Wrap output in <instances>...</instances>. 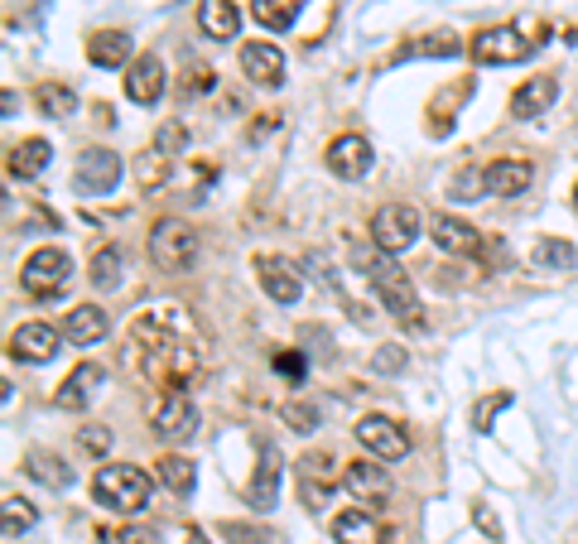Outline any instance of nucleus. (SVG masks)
Here are the masks:
<instances>
[{
  "label": "nucleus",
  "instance_id": "nucleus-7",
  "mask_svg": "<svg viewBox=\"0 0 578 544\" xmlns=\"http://www.w3.org/2000/svg\"><path fill=\"white\" fill-rule=\"evenodd\" d=\"M419 241V213L410 203H386L372 217V246H381L386 255H400Z\"/></svg>",
  "mask_w": 578,
  "mask_h": 544
},
{
  "label": "nucleus",
  "instance_id": "nucleus-13",
  "mask_svg": "<svg viewBox=\"0 0 578 544\" xmlns=\"http://www.w3.org/2000/svg\"><path fill=\"white\" fill-rule=\"evenodd\" d=\"M328 174H338L342 184H357V179H366L372 174V160H376V150H372V140L366 136H338L328 146Z\"/></svg>",
  "mask_w": 578,
  "mask_h": 544
},
{
  "label": "nucleus",
  "instance_id": "nucleus-25",
  "mask_svg": "<svg viewBox=\"0 0 578 544\" xmlns=\"http://www.w3.org/2000/svg\"><path fill=\"white\" fill-rule=\"evenodd\" d=\"M154 482H160L169 496H193V486H198V468H193L188 458H179V453H164V458L154 463Z\"/></svg>",
  "mask_w": 578,
  "mask_h": 544
},
{
  "label": "nucleus",
  "instance_id": "nucleus-10",
  "mask_svg": "<svg viewBox=\"0 0 578 544\" xmlns=\"http://www.w3.org/2000/svg\"><path fill=\"white\" fill-rule=\"evenodd\" d=\"M150 429L160 443H184L198 434V405L188 395H164L150 415Z\"/></svg>",
  "mask_w": 578,
  "mask_h": 544
},
{
  "label": "nucleus",
  "instance_id": "nucleus-4",
  "mask_svg": "<svg viewBox=\"0 0 578 544\" xmlns=\"http://www.w3.org/2000/svg\"><path fill=\"white\" fill-rule=\"evenodd\" d=\"M150 261L160 265L164 275L193 270V261H198V231L188 227L184 217H160L150 227Z\"/></svg>",
  "mask_w": 578,
  "mask_h": 544
},
{
  "label": "nucleus",
  "instance_id": "nucleus-27",
  "mask_svg": "<svg viewBox=\"0 0 578 544\" xmlns=\"http://www.w3.org/2000/svg\"><path fill=\"white\" fill-rule=\"evenodd\" d=\"M530 265L544 275H564V270H574L578 265V251L569 246V241H560V237H540L536 246H530Z\"/></svg>",
  "mask_w": 578,
  "mask_h": 544
},
{
  "label": "nucleus",
  "instance_id": "nucleus-3",
  "mask_svg": "<svg viewBox=\"0 0 578 544\" xmlns=\"http://www.w3.org/2000/svg\"><path fill=\"white\" fill-rule=\"evenodd\" d=\"M154 496V477L140 472L136 463H111L92 477V502H102L116 516H140Z\"/></svg>",
  "mask_w": 578,
  "mask_h": 544
},
{
  "label": "nucleus",
  "instance_id": "nucleus-40",
  "mask_svg": "<svg viewBox=\"0 0 578 544\" xmlns=\"http://www.w3.org/2000/svg\"><path fill=\"white\" fill-rule=\"evenodd\" d=\"M154 146H160L164 154H179L188 146V130L179 126V121H164V126L154 130Z\"/></svg>",
  "mask_w": 578,
  "mask_h": 544
},
{
  "label": "nucleus",
  "instance_id": "nucleus-35",
  "mask_svg": "<svg viewBox=\"0 0 578 544\" xmlns=\"http://www.w3.org/2000/svg\"><path fill=\"white\" fill-rule=\"evenodd\" d=\"M0 526H5V540L29 535V530L39 526V510L29 506L25 496H5V502H0Z\"/></svg>",
  "mask_w": 578,
  "mask_h": 544
},
{
  "label": "nucleus",
  "instance_id": "nucleus-46",
  "mask_svg": "<svg viewBox=\"0 0 578 544\" xmlns=\"http://www.w3.org/2000/svg\"><path fill=\"white\" fill-rule=\"evenodd\" d=\"M280 362V371H289V376H299V357H275Z\"/></svg>",
  "mask_w": 578,
  "mask_h": 544
},
{
  "label": "nucleus",
  "instance_id": "nucleus-47",
  "mask_svg": "<svg viewBox=\"0 0 578 544\" xmlns=\"http://www.w3.org/2000/svg\"><path fill=\"white\" fill-rule=\"evenodd\" d=\"M188 544H213V540H208L203 530H188Z\"/></svg>",
  "mask_w": 578,
  "mask_h": 544
},
{
  "label": "nucleus",
  "instance_id": "nucleus-18",
  "mask_svg": "<svg viewBox=\"0 0 578 544\" xmlns=\"http://www.w3.org/2000/svg\"><path fill=\"white\" fill-rule=\"evenodd\" d=\"M164 83H169V77H164V59H160V53H140L136 68L126 73V97L136 106H154L164 97Z\"/></svg>",
  "mask_w": 578,
  "mask_h": 544
},
{
  "label": "nucleus",
  "instance_id": "nucleus-12",
  "mask_svg": "<svg viewBox=\"0 0 578 544\" xmlns=\"http://www.w3.org/2000/svg\"><path fill=\"white\" fill-rule=\"evenodd\" d=\"M255 275H261V290L275 299V304H299L304 299V275L299 265H289L285 255H255Z\"/></svg>",
  "mask_w": 578,
  "mask_h": 544
},
{
  "label": "nucleus",
  "instance_id": "nucleus-21",
  "mask_svg": "<svg viewBox=\"0 0 578 544\" xmlns=\"http://www.w3.org/2000/svg\"><path fill=\"white\" fill-rule=\"evenodd\" d=\"M332 540L338 544H386V530L376 516H366L362 506H352V510H338V516H332Z\"/></svg>",
  "mask_w": 578,
  "mask_h": 544
},
{
  "label": "nucleus",
  "instance_id": "nucleus-8",
  "mask_svg": "<svg viewBox=\"0 0 578 544\" xmlns=\"http://www.w3.org/2000/svg\"><path fill=\"white\" fill-rule=\"evenodd\" d=\"M121 174H126V164H121L116 150H87L83 160H77L73 184H77V193H87V198H106V193H116Z\"/></svg>",
  "mask_w": 578,
  "mask_h": 544
},
{
  "label": "nucleus",
  "instance_id": "nucleus-6",
  "mask_svg": "<svg viewBox=\"0 0 578 544\" xmlns=\"http://www.w3.org/2000/svg\"><path fill=\"white\" fill-rule=\"evenodd\" d=\"M468 53L482 68H511V63H526L530 53H536V43L520 35L516 25H492V29H477Z\"/></svg>",
  "mask_w": 578,
  "mask_h": 544
},
{
  "label": "nucleus",
  "instance_id": "nucleus-30",
  "mask_svg": "<svg viewBox=\"0 0 578 544\" xmlns=\"http://www.w3.org/2000/svg\"><path fill=\"white\" fill-rule=\"evenodd\" d=\"M25 472L35 477V482H43V486H49V492H63V486H73L68 463H63V458H53V453H43V448L25 453Z\"/></svg>",
  "mask_w": 578,
  "mask_h": 544
},
{
  "label": "nucleus",
  "instance_id": "nucleus-19",
  "mask_svg": "<svg viewBox=\"0 0 578 544\" xmlns=\"http://www.w3.org/2000/svg\"><path fill=\"white\" fill-rule=\"evenodd\" d=\"M111 332V318H106V308H97V304H77L68 308V318H63V338L73 342V347H97Z\"/></svg>",
  "mask_w": 578,
  "mask_h": 544
},
{
  "label": "nucleus",
  "instance_id": "nucleus-34",
  "mask_svg": "<svg viewBox=\"0 0 578 544\" xmlns=\"http://www.w3.org/2000/svg\"><path fill=\"white\" fill-rule=\"evenodd\" d=\"M463 53V43L443 29V35H429V39H415V43H405V49L395 53V63H405V59H458Z\"/></svg>",
  "mask_w": 578,
  "mask_h": 544
},
{
  "label": "nucleus",
  "instance_id": "nucleus-32",
  "mask_svg": "<svg viewBox=\"0 0 578 544\" xmlns=\"http://www.w3.org/2000/svg\"><path fill=\"white\" fill-rule=\"evenodd\" d=\"M309 0H251V15L261 20L265 29H289L299 15H304Z\"/></svg>",
  "mask_w": 578,
  "mask_h": 544
},
{
  "label": "nucleus",
  "instance_id": "nucleus-20",
  "mask_svg": "<svg viewBox=\"0 0 578 544\" xmlns=\"http://www.w3.org/2000/svg\"><path fill=\"white\" fill-rule=\"evenodd\" d=\"M241 73L261 87H280L285 83V53L275 43H241Z\"/></svg>",
  "mask_w": 578,
  "mask_h": 544
},
{
  "label": "nucleus",
  "instance_id": "nucleus-28",
  "mask_svg": "<svg viewBox=\"0 0 578 544\" xmlns=\"http://www.w3.org/2000/svg\"><path fill=\"white\" fill-rule=\"evenodd\" d=\"M174 179V154H164L160 146L140 150L136 154V184L144 188V193H154V188H164Z\"/></svg>",
  "mask_w": 578,
  "mask_h": 544
},
{
  "label": "nucleus",
  "instance_id": "nucleus-23",
  "mask_svg": "<svg viewBox=\"0 0 578 544\" xmlns=\"http://www.w3.org/2000/svg\"><path fill=\"white\" fill-rule=\"evenodd\" d=\"M130 35L126 29H97L92 39H87V59L97 63V68H126L130 63Z\"/></svg>",
  "mask_w": 578,
  "mask_h": 544
},
{
  "label": "nucleus",
  "instance_id": "nucleus-44",
  "mask_svg": "<svg viewBox=\"0 0 578 544\" xmlns=\"http://www.w3.org/2000/svg\"><path fill=\"white\" fill-rule=\"evenodd\" d=\"M116 544H160V535L150 526H126V530H116Z\"/></svg>",
  "mask_w": 578,
  "mask_h": 544
},
{
  "label": "nucleus",
  "instance_id": "nucleus-5",
  "mask_svg": "<svg viewBox=\"0 0 578 544\" xmlns=\"http://www.w3.org/2000/svg\"><path fill=\"white\" fill-rule=\"evenodd\" d=\"M73 280V255L63 246H39L25 255V265H20V284H25V294L35 299H53L63 294Z\"/></svg>",
  "mask_w": 578,
  "mask_h": 544
},
{
  "label": "nucleus",
  "instance_id": "nucleus-36",
  "mask_svg": "<svg viewBox=\"0 0 578 544\" xmlns=\"http://www.w3.org/2000/svg\"><path fill=\"white\" fill-rule=\"evenodd\" d=\"M222 540H237V544H275V530H261V526H241V520H222L217 526Z\"/></svg>",
  "mask_w": 578,
  "mask_h": 544
},
{
  "label": "nucleus",
  "instance_id": "nucleus-1",
  "mask_svg": "<svg viewBox=\"0 0 578 544\" xmlns=\"http://www.w3.org/2000/svg\"><path fill=\"white\" fill-rule=\"evenodd\" d=\"M130 347L140 352V366L164 395H184L188 376L198 371L203 352L198 338H188L179 324V308H150L130 324Z\"/></svg>",
  "mask_w": 578,
  "mask_h": 544
},
{
  "label": "nucleus",
  "instance_id": "nucleus-38",
  "mask_svg": "<svg viewBox=\"0 0 578 544\" xmlns=\"http://www.w3.org/2000/svg\"><path fill=\"white\" fill-rule=\"evenodd\" d=\"M506 405H511V391H497L492 400H487V405H482V400H477V409H473V425H477V429H482V434H487V429H492V419L502 415Z\"/></svg>",
  "mask_w": 578,
  "mask_h": 544
},
{
  "label": "nucleus",
  "instance_id": "nucleus-45",
  "mask_svg": "<svg viewBox=\"0 0 578 544\" xmlns=\"http://www.w3.org/2000/svg\"><path fill=\"white\" fill-rule=\"evenodd\" d=\"M304 502L314 510H324V502H332V486H318V482H309V477H304Z\"/></svg>",
  "mask_w": 578,
  "mask_h": 544
},
{
  "label": "nucleus",
  "instance_id": "nucleus-41",
  "mask_svg": "<svg viewBox=\"0 0 578 544\" xmlns=\"http://www.w3.org/2000/svg\"><path fill=\"white\" fill-rule=\"evenodd\" d=\"M77 443H83V453L102 458V453L111 448V429H102V425H87V429H77Z\"/></svg>",
  "mask_w": 578,
  "mask_h": 544
},
{
  "label": "nucleus",
  "instance_id": "nucleus-16",
  "mask_svg": "<svg viewBox=\"0 0 578 544\" xmlns=\"http://www.w3.org/2000/svg\"><path fill=\"white\" fill-rule=\"evenodd\" d=\"M59 342H68L59 328L20 324L15 332H10V357H15V362H49V357H59Z\"/></svg>",
  "mask_w": 578,
  "mask_h": 544
},
{
  "label": "nucleus",
  "instance_id": "nucleus-37",
  "mask_svg": "<svg viewBox=\"0 0 578 544\" xmlns=\"http://www.w3.org/2000/svg\"><path fill=\"white\" fill-rule=\"evenodd\" d=\"M285 425L294 429V434H314V429H318V409L304 405V400H289V405H285Z\"/></svg>",
  "mask_w": 578,
  "mask_h": 544
},
{
  "label": "nucleus",
  "instance_id": "nucleus-42",
  "mask_svg": "<svg viewBox=\"0 0 578 544\" xmlns=\"http://www.w3.org/2000/svg\"><path fill=\"white\" fill-rule=\"evenodd\" d=\"M473 520H477V530H487V535H492V544H502V526H497L492 506H482V502H477V506H473Z\"/></svg>",
  "mask_w": 578,
  "mask_h": 544
},
{
  "label": "nucleus",
  "instance_id": "nucleus-2",
  "mask_svg": "<svg viewBox=\"0 0 578 544\" xmlns=\"http://www.w3.org/2000/svg\"><path fill=\"white\" fill-rule=\"evenodd\" d=\"M352 265H357V275L376 290V299L386 304V314H391L395 324L425 328V304H419L410 275L395 265V255H386L381 246H362V241H352Z\"/></svg>",
  "mask_w": 578,
  "mask_h": 544
},
{
  "label": "nucleus",
  "instance_id": "nucleus-26",
  "mask_svg": "<svg viewBox=\"0 0 578 544\" xmlns=\"http://www.w3.org/2000/svg\"><path fill=\"white\" fill-rule=\"evenodd\" d=\"M49 160H53V146L49 140H20L15 150H10V174L15 179H39L43 169H49Z\"/></svg>",
  "mask_w": 578,
  "mask_h": 544
},
{
  "label": "nucleus",
  "instance_id": "nucleus-29",
  "mask_svg": "<svg viewBox=\"0 0 578 544\" xmlns=\"http://www.w3.org/2000/svg\"><path fill=\"white\" fill-rule=\"evenodd\" d=\"M342 482H348L352 496H386L391 492V477H386V468H376V463H348V472H342Z\"/></svg>",
  "mask_w": 578,
  "mask_h": 544
},
{
  "label": "nucleus",
  "instance_id": "nucleus-22",
  "mask_svg": "<svg viewBox=\"0 0 578 544\" xmlns=\"http://www.w3.org/2000/svg\"><path fill=\"white\" fill-rule=\"evenodd\" d=\"M198 29H203L213 43H227L241 35V10L231 0H203L198 5Z\"/></svg>",
  "mask_w": 578,
  "mask_h": 544
},
{
  "label": "nucleus",
  "instance_id": "nucleus-15",
  "mask_svg": "<svg viewBox=\"0 0 578 544\" xmlns=\"http://www.w3.org/2000/svg\"><path fill=\"white\" fill-rule=\"evenodd\" d=\"M106 385V366H97V362H77L73 371H68V381L59 385V409H68V415H83L87 405H92V395Z\"/></svg>",
  "mask_w": 578,
  "mask_h": 544
},
{
  "label": "nucleus",
  "instance_id": "nucleus-48",
  "mask_svg": "<svg viewBox=\"0 0 578 544\" xmlns=\"http://www.w3.org/2000/svg\"><path fill=\"white\" fill-rule=\"evenodd\" d=\"M574 207H578V184H574Z\"/></svg>",
  "mask_w": 578,
  "mask_h": 544
},
{
  "label": "nucleus",
  "instance_id": "nucleus-11",
  "mask_svg": "<svg viewBox=\"0 0 578 544\" xmlns=\"http://www.w3.org/2000/svg\"><path fill=\"white\" fill-rule=\"evenodd\" d=\"M280 482H285V458L275 443H261V463H255V477L247 486V506L255 516H265V510H275L280 502Z\"/></svg>",
  "mask_w": 578,
  "mask_h": 544
},
{
  "label": "nucleus",
  "instance_id": "nucleus-17",
  "mask_svg": "<svg viewBox=\"0 0 578 544\" xmlns=\"http://www.w3.org/2000/svg\"><path fill=\"white\" fill-rule=\"evenodd\" d=\"M477 184H482V193H492V198H520L530 184H536V169H530V160H492Z\"/></svg>",
  "mask_w": 578,
  "mask_h": 544
},
{
  "label": "nucleus",
  "instance_id": "nucleus-31",
  "mask_svg": "<svg viewBox=\"0 0 578 544\" xmlns=\"http://www.w3.org/2000/svg\"><path fill=\"white\" fill-rule=\"evenodd\" d=\"M121 275H126V255L116 246H102L92 251V265H87V280H92V290H121Z\"/></svg>",
  "mask_w": 578,
  "mask_h": 544
},
{
  "label": "nucleus",
  "instance_id": "nucleus-14",
  "mask_svg": "<svg viewBox=\"0 0 578 544\" xmlns=\"http://www.w3.org/2000/svg\"><path fill=\"white\" fill-rule=\"evenodd\" d=\"M429 237H434V246H439L443 255H458V261H477V255H482V231L468 227L463 217L439 213L429 222Z\"/></svg>",
  "mask_w": 578,
  "mask_h": 544
},
{
  "label": "nucleus",
  "instance_id": "nucleus-43",
  "mask_svg": "<svg viewBox=\"0 0 578 544\" xmlns=\"http://www.w3.org/2000/svg\"><path fill=\"white\" fill-rule=\"evenodd\" d=\"M299 468H304V477H309V482H318V477H324V482H328V468H332V458H328V453H309V458L299 463Z\"/></svg>",
  "mask_w": 578,
  "mask_h": 544
},
{
  "label": "nucleus",
  "instance_id": "nucleus-33",
  "mask_svg": "<svg viewBox=\"0 0 578 544\" xmlns=\"http://www.w3.org/2000/svg\"><path fill=\"white\" fill-rule=\"evenodd\" d=\"M35 102H39V111H43L49 121H68L73 111H77V92H73L68 83H39Z\"/></svg>",
  "mask_w": 578,
  "mask_h": 544
},
{
  "label": "nucleus",
  "instance_id": "nucleus-24",
  "mask_svg": "<svg viewBox=\"0 0 578 544\" xmlns=\"http://www.w3.org/2000/svg\"><path fill=\"white\" fill-rule=\"evenodd\" d=\"M554 97H560V83H554V77H530V83L511 97V111H516L520 121H536L540 111L554 106Z\"/></svg>",
  "mask_w": 578,
  "mask_h": 544
},
{
  "label": "nucleus",
  "instance_id": "nucleus-9",
  "mask_svg": "<svg viewBox=\"0 0 578 544\" xmlns=\"http://www.w3.org/2000/svg\"><path fill=\"white\" fill-rule=\"evenodd\" d=\"M357 443L372 458H381V463H395V458H405L410 453V434L395 425V419H386V415H366V419H357Z\"/></svg>",
  "mask_w": 578,
  "mask_h": 544
},
{
  "label": "nucleus",
  "instance_id": "nucleus-39",
  "mask_svg": "<svg viewBox=\"0 0 578 544\" xmlns=\"http://www.w3.org/2000/svg\"><path fill=\"white\" fill-rule=\"evenodd\" d=\"M372 371H381V376H400V371H405V352H400L395 342H386V347H376Z\"/></svg>",
  "mask_w": 578,
  "mask_h": 544
}]
</instances>
